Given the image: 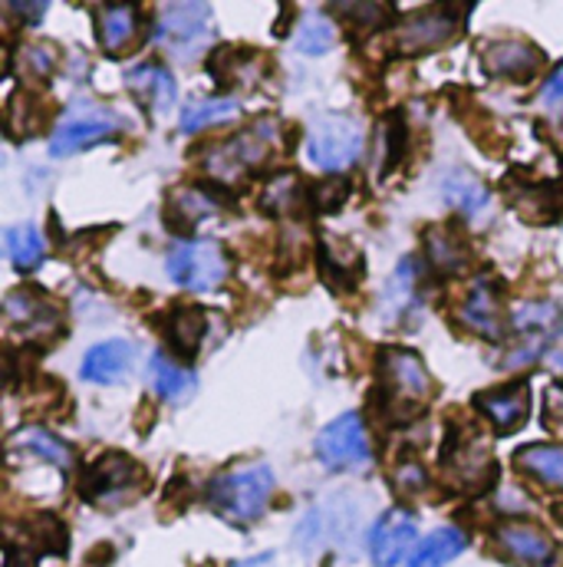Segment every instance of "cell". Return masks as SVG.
<instances>
[{
    "label": "cell",
    "instance_id": "1",
    "mask_svg": "<svg viewBox=\"0 0 563 567\" xmlns=\"http://www.w3.org/2000/svg\"><path fill=\"white\" fill-rule=\"evenodd\" d=\"M379 393L386 413L396 423H409L419 410L428 406L435 383L425 370L423 357L403 347H386L379 353Z\"/></svg>",
    "mask_w": 563,
    "mask_h": 567
},
{
    "label": "cell",
    "instance_id": "2",
    "mask_svg": "<svg viewBox=\"0 0 563 567\" xmlns=\"http://www.w3.org/2000/svg\"><path fill=\"white\" fill-rule=\"evenodd\" d=\"M274 492V472L264 462L238 465L218 475L208 488V505L231 525H254Z\"/></svg>",
    "mask_w": 563,
    "mask_h": 567
},
{
    "label": "cell",
    "instance_id": "3",
    "mask_svg": "<svg viewBox=\"0 0 563 567\" xmlns=\"http://www.w3.org/2000/svg\"><path fill=\"white\" fill-rule=\"evenodd\" d=\"M441 465L458 492H484L498 472L488 439L471 425H455V432L445 439Z\"/></svg>",
    "mask_w": 563,
    "mask_h": 567
},
{
    "label": "cell",
    "instance_id": "4",
    "mask_svg": "<svg viewBox=\"0 0 563 567\" xmlns=\"http://www.w3.org/2000/svg\"><path fill=\"white\" fill-rule=\"evenodd\" d=\"M278 123L274 120H261L254 123L248 133L234 136V140L221 142L208 152V172L221 182H238L248 178L251 172L264 168V162L271 158L274 145H278Z\"/></svg>",
    "mask_w": 563,
    "mask_h": 567
},
{
    "label": "cell",
    "instance_id": "5",
    "mask_svg": "<svg viewBox=\"0 0 563 567\" xmlns=\"http://www.w3.org/2000/svg\"><path fill=\"white\" fill-rule=\"evenodd\" d=\"M142 485H145L142 465L133 462L129 455H119V452H110V455L96 458L86 468L83 482H80L86 502H93L100 508H119V505L136 502Z\"/></svg>",
    "mask_w": 563,
    "mask_h": 567
},
{
    "label": "cell",
    "instance_id": "6",
    "mask_svg": "<svg viewBox=\"0 0 563 567\" xmlns=\"http://www.w3.org/2000/svg\"><path fill=\"white\" fill-rule=\"evenodd\" d=\"M168 278L195 293L221 287L228 278V255L221 241H211V238L178 241L168 251Z\"/></svg>",
    "mask_w": 563,
    "mask_h": 567
},
{
    "label": "cell",
    "instance_id": "7",
    "mask_svg": "<svg viewBox=\"0 0 563 567\" xmlns=\"http://www.w3.org/2000/svg\"><path fill=\"white\" fill-rule=\"evenodd\" d=\"M306 155L323 172H343L363 155V126L350 116H320L310 126Z\"/></svg>",
    "mask_w": 563,
    "mask_h": 567
},
{
    "label": "cell",
    "instance_id": "8",
    "mask_svg": "<svg viewBox=\"0 0 563 567\" xmlns=\"http://www.w3.org/2000/svg\"><path fill=\"white\" fill-rule=\"evenodd\" d=\"M211 7L208 3H165L155 17V37L161 47L181 60H191L198 47L208 43Z\"/></svg>",
    "mask_w": 563,
    "mask_h": 567
},
{
    "label": "cell",
    "instance_id": "9",
    "mask_svg": "<svg viewBox=\"0 0 563 567\" xmlns=\"http://www.w3.org/2000/svg\"><path fill=\"white\" fill-rule=\"evenodd\" d=\"M461 7H428L423 13H413L403 20L393 33V47L403 56H419V53H435L445 43H451L461 33Z\"/></svg>",
    "mask_w": 563,
    "mask_h": 567
},
{
    "label": "cell",
    "instance_id": "10",
    "mask_svg": "<svg viewBox=\"0 0 563 567\" xmlns=\"http://www.w3.org/2000/svg\"><path fill=\"white\" fill-rule=\"evenodd\" d=\"M313 452L326 468H336V472L363 468L373 458V452H369V435H366L359 413H346V416L333 420L316 435Z\"/></svg>",
    "mask_w": 563,
    "mask_h": 567
},
{
    "label": "cell",
    "instance_id": "11",
    "mask_svg": "<svg viewBox=\"0 0 563 567\" xmlns=\"http://www.w3.org/2000/svg\"><path fill=\"white\" fill-rule=\"evenodd\" d=\"M561 323L563 313L554 303H548V300L518 307L514 327H518V340H521V343L508 353L504 370H518V367H524V363H534V360L544 353V347L557 337Z\"/></svg>",
    "mask_w": 563,
    "mask_h": 567
},
{
    "label": "cell",
    "instance_id": "12",
    "mask_svg": "<svg viewBox=\"0 0 563 567\" xmlns=\"http://www.w3.org/2000/svg\"><path fill=\"white\" fill-rule=\"evenodd\" d=\"M478 56H481V70L491 80H511V83L534 80L544 66V53L524 40H488L481 43Z\"/></svg>",
    "mask_w": 563,
    "mask_h": 567
},
{
    "label": "cell",
    "instance_id": "13",
    "mask_svg": "<svg viewBox=\"0 0 563 567\" xmlns=\"http://www.w3.org/2000/svg\"><path fill=\"white\" fill-rule=\"evenodd\" d=\"M416 518L406 508H389L379 515V522L369 532V558L376 567H396L406 561V555L416 545Z\"/></svg>",
    "mask_w": 563,
    "mask_h": 567
},
{
    "label": "cell",
    "instance_id": "14",
    "mask_svg": "<svg viewBox=\"0 0 563 567\" xmlns=\"http://www.w3.org/2000/svg\"><path fill=\"white\" fill-rule=\"evenodd\" d=\"M494 542L514 565L521 567H548L557 558L554 538L531 522H504L494 532Z\"/></svg>",
    "mask_w": 563,
    "mask_h": 567
},
{
    "label": "cell",
    "instance_id": "15",
    "mask_svg": "<svg viewBox=\"0 0 563 567\" xmlns=\"http://www.w3.org/2000/svg\"><path fill=\"white\" fill-rule=\"evenodd\" d=\"M458 320L468 330H475L478 337H484L488 343H501L504 340V313H501L498 287L491 281L471 284V290L458 303Z\"/></svg>",
    "mask_w": 563,
    "mask_h": 567
},
{
    "label": "cell",
    "instance_id": "16",
    "mask_svg": "<svg viewBox=\"0 0 563 567\" xmlns=\"http://www.w3.org/2000/svg\"><path fill=\"white\" fill-rule=\"evenodd\" d=\"M475 410L494 425L501 435L518 432L521 425L528 423L531 413V390L524 383H514L508 390H488L475 396Z\"/></svg>",
    "mask_w": 563,
    "mask_h": 567
},
{
    "label": "cell",
    "instance_id": "17",
    "mask_svg": "<svg viewBox=\"0 0 563 567\" xmlns=\"http://www.w3.org/2000/svg\"><path fill=\"white\" fill-rule=\"evenodd\" d=\"M119 133V123L113 116H103V113H93V116H76V120H66L53 140H50V152L56 158H66V155H76L83 148H93L100 142L116 140Z\"/></svg>",
    "mask_w": 563,
    "mask_h": 567
},
{
    "label": "cell",
    "instance_id": "18",
    "mask_svg": "<svg viewBox=\"0 0 563 567\" xmlns=\"http://www.w3.org/2000/svg\"><path fill=\"white\" fill-rule=\"evenodd\" d=\"M3 310H7V320H10L13 327H20L27 337L50 333V330L56 327V320H60L56 307H53L46 297H40L37 290H27V287L7 293Z\"/></svg>",
    "mask_w": 563,
    "mask_h": 567
},
{
    "label": "cell",
    "instance_id": "19",
    "mask_svg": "<svg viewBox=\"0 0 563 567\" xmlns=\"http://www.w3.org/2000/svg\"><path fill=\"white\" fill-rule=\"evenodd\" d=\"M126 86L148 113H168L178 100L175 80L161 63H139L136 70H129Z\"/></svg>",
    "mask_w": 563,
    "mask_h": 567
},
{
    "label": "cell",
    "instance_id": "20",
    "mask_svg": "<svg viewBox=\"0 0 563 567\" xmlns=\"http://www.w3.org/2000/svg\"><path fill=\"white\" fill-rule=\"evenodd\" d=\"M136 360V347L129 340H106L100 347H93L83 360V380L100 383V386H113L119 383L129 367Z\"/></svg>",
    "mask_w": 563,
    "mask_h": 567
},
{
    "label": "cell",
    "instance_id": "21",
    "mask_svg": "<svg viewBox=\"0 0 563 567\" xmlns=\"http://www.w3.org/2000/svg\"><path fill=\"white\" fill-rule=\"evenodd\" d=\"M139 7H96V33L110 56H123L139 40Z\"/></svg>",
    "mask_w": 563,
    "mask_h": 567
},
{
    "label": "cell",
    "instance_id": "22",
    "mask_svg": "<svg viewBox=\"0 0 563 567\" xmlns=\"http://www.w3.org/2000/svg\"><path fill=\"white\" fill-rule=\"evenodd\" d=\"M218 208H221V198L211 188H201V185L175 188L168 195V225L178 231H191L195 225L211 218Z\"/></svg>",
    "mask_w": 563,
    "mask_h": 567
},
{
    "label": "cell",
    "instance_id": "23",
    "mask_svg": "<svg viewBox=\"0 0 563 567\" xmlns=\"http://www.w3.org/2000/svg\"><path fill=\"white\" fill-rule=\"evenodd\" d=\"M148 380H152V390L158 400L171 403V406H181L195 396L198 390V377L181 367V363H171L165 353H152L148 360Z\"/></svg>",
    "mask_w": 563,
    "mask_h": 567
},
{
    "label": "cell",
    "instance_id": "24",
    "mask_svg": "<svg viewBox=\"0 0 563 567\" xmlns=\"http://www.w3.org/2000/svg\"><path fill=\"white\" fill-rule=\"evenodd\" d=\"M441 198H445L451 208H458L461 215L475 218V215H481L484 205H488V188H484V182H481L475 172H468V168H451V172H445V178H441Z\"/></svg>",
    "mask_w": 563,
    "mask_h": 567
},
{
    "label": "cell",
    "instance_id": "25",
    "mask_svg": "<svg viewBox=\"0 0 563 567\" xmlns=\"http://www.w3.org/2000/svg\"><path fill=\"white\" fill-rule=\"evenodd\" d=\"M514 465L548 488H563V445L538 442V445L518 449Z\"/></svg>",
    "mask_w": 563,
    "mask_h": 567
},
{
    "label": "cell",
    "instance_id": "26",
    "mask_svg": "<svg viewBox=\"0 0 563 567\" xmlns=\"http://www.w3.org/2000/svg\"><path fill=\"white\" fill-rule=\"evenodd\" d=\"M205 327H208V320L198 307H175L165 320V337L171 340V347L181 360H195V353L205 340Z\"/></svg>",
    "mask_w": 563,
    "mask_h": 567
},
{
    "label": "cell",
    "instance_id": "27",
    "mask_svg": "<svg viewBox=\"0 0 563 567\" xmlns=\"http://www.w3.org/2000/svg\"><path fill=\"white\" fill-rule=\"evenodd\" d=\"M425 251H428L431 268H435L438 275H448V278L461 275V271L471 265L468 245H465L455 231H448V228H431V231L425 235Z\"/></svg>",
    "mask_w": 563,
    "mask_h": 567
},
{
    "label": "cell",
    "instance_id": "28",
    "mask_svg": "<svg viewBox=\"0 0 563 567\" xmlns=\"http://www.w3.org/2000/svg\"><path fill=\"white\" fill-rule=\"evenodd\" d=\"M10 445L13 449H23L50 465H56L60 472H70L73 468V452L63 439L50 435L46 429H20L17 435H10Z\"/></svg>",
    "mask_w": 563,
    "mask_h": 567
},
{
    "label": "cell",
    "instance_id": "29",
    "mask_svg": "<svg viewBox=\"0 0 563 567\" xmlns=\"http://www.w3.org/2000/svg\"><path fill=\"white\" fill-rule=\"evenodd\" d=\"M465 535L458 528H438L425 538L416 548V555L409 558V567H445L451 565L461 551H465Z\"/></svg>",
    "mask_w": 563,
    "mask_h": 567
},
{
    "label": "cell",
    "instance_id": "30",
    "mask_svg": "<svg viewBox=\"0 0 563 567\" xmlns=\"http://www.w3.org/2000/svg\"><path fill=\"white\" fill-rule=\"evenodd\" d=\"M238 116L234 100H195L181 110V133H201L208 126H221Z\"/></svg>",
    "mask_w": 563,
    "mask_h": 567
},
{
    "label": "cell",
    "instance_id": "31",
    "mask_svg": "<svg viewBox=\"0 0 563 567\" xmlns=\"http://www.w3.org/2000/svg\"><path fill=\"white\" fill-rule=\"evenodd\" d=\"M3 245H7L10 261H13L20 271H33V268H40V261H43V238H40V231H37V228H30V225L7 228Z\"/></svg>",
    "mask_w": 563,
    "mask_h": 567
},
{
    "label": "cell",
    "instance_id": "32",
    "mask_svg": "<svg viewBox=\"0 0 563 567\" xmlns=\"http://www.w3.org/2000/svg\"><path fill=\"white\" fill-rule=\"evenodd\" d=\"M350 251H353L350 245H340V241H333L330 235L320 238V268H323V275L333 284H353L363 275L359 258L343 261V255H350Z\"/></svg>",
    "mask_w": 563,
    "mask_h": 567
},
{
    "label": "cell",
    "instance_id": "33",
    "mask_svg": "<svg viewBox=\"0 0 563 567\" xmlns=\"http://www.w3.org/2000/svg\"><path fill=\"white\" fill-rule=\"evenodd\" d=\"M303 202V192H300V178L293 172H281L268 182L264 195H261V212L268 215H290L296 212Z\"/></svg>",
    "mask_w": 563,
    "mask_h": 567
},
{
    "label": "cell",
    "instance_id": "34",
    "mask_svg": "<svg viewBox=\"0 0 563 567\" xmlns=\"http://www.w3.org/2000/svg\"><path fill=\"white\" fill-rule=\"evenodd\" d=\"M56 66V50L50 43H33V47H20L13 53V63L10 70L20 76V80H46Z\"/></svg>",
    "mask_w": 563,
    "mask_h": 567
},
{
    "label": "cell",
    "instance_id": "35",
    "mask_svg": "<svg viewBox=\"0 0 563 567\" xmlns=\"http://www.w3.org/2000/svg\"><path fill=\"white\" fill-rule=\"evenodd\" d=\"M37 110H40L37 100H23L20 93L10 96V103H7V133H10L13 140H23V136L40 133L43 113H37Z\"/></svg>",
    "mask_w": 563,
    "mask_h": 567
},
{
    "label": "cell",
    "instance_id": "36",
    "mask_svg": "<svg viewBox=\"0 0 563 567\" xmlns=\"http://www.w3.org/2000/svg\"><path fill=\"white\" fill-rule=\"evenodd\" d=\"M296 47H300L303 53H310V56H316V53H326V50L333 47V27H330V20H323V17H316V20H306V23L300 27Z\"/></svg>",
    "mask_w": 563,
    "mask_h": 567
},
{
    "label": "cell",
    "instance_id": "37",
    "mask_svg": "<svg viewBox=\"0 0 563 567\" xmlns=\"http://www.w3.org/2000/svg\"><path fill=\"white\" fill-rule=\"evenodd\" d=\"M343 17H356V23L353 27H359V30H376V27H383V23H389V17H393V7L389 3H346V7H336Z\"/></svg>",
    "mask_w": 563,
    "mask_h": 567
},
{
    "label": "cell",
    "instance_id": "38",
    "mask_svg": "<svg viewBox=\"0 0 563 567\" xmlns=\"http://www.w3.org/2000/svg\"><path fill=\"white\" fill-rule=\"evenodd\" d=\"M346 195H350V185L343 178H326L313 188V208L316 212H336V208H343Z\"/></svg>",
    "mask_w": 563,
    "mask_h": 567
},
{
    "label": "cell",
    "instance_id": "39",
    "mask_svg": "<svg viewBox=\"0 0 563 567\" xmlns=\"http://www.w3.org/2000/svg\"><path fill=\"white\" fill-rule=\"evenodd\" d=\"M548 425L563 432V383H554L548 390Z\"/></svg>",
    "mask_w": 563,
    "mask_h": 567
},
{
    "label": "cell",
    "instance_id": "40",
    "mask_svg": "<svg viewBox=\"0 0 563 567\" xmlns=\"http://www.w3.org/2000/svg\"><path fill=\"white\" fill-rule=\"evenodd\" d=\"M393 482H396L403 492H419L425 485V472L419 465H406V468H399V472L393 475Z\"/></svg>",
    "mask_w": 563,
    "mask_h": 567
},
{
    "label": "cell",
    "instance_id": "41",
    "mask_svg": "<svg viewBox=\"0 0 563 567\" xmlns=\"http://www.w3.org/2000/svg\"><path fill=\"white\" fill-rule=\"evenodd\" d=\"M544 100H548V103H561L563 100V63L548 76V83H544Z\"/></svg>",
    "mask_w": 563,
    "mask_h": 567
},
{
    "label": "cell",
    "instance_id": "42",
    "mask_svg": "<svg viewBox=\"0 0 563 567\" xmlns=\"http://www.w3.org/2000/svg\"><path fill=\"white\" fill-rule=\"evenodd\" d=\"M7 10H13V13L27 17V20H37V17H43V13H46V3H10Z\"/></svg>",
    "mask_w": 563,
    "mask_h": 567
},
{
    "label": "cell",
    "instance_id": "43",
    "mask_svg": "<svg viewBox=\"0 0 563 567\" xmlns=\"http://www.w3.org/2000/svg\"><path fill=\"white\" fill-rule=\"evenodd\" d=\"M274 565V555H258V558H248V561H238L231 567H271Z\"/></svg>",
    "mask_w": 563,
    "mask_h": 567
},
{
    "label": "cell",
    "instance_id": "44",
    "mask_svg": "<svg viewBox=\"0 0 563 567\" xmlns=\"http://www.w3.org/2000/svg\"><path fill=\"white\" fill-rule=\"evenodd\" d=\"M554 515H557V518H561V522H563V502H561V505H557V508H554Z\"/></svg>",
    "mask_w": 563,
    "mask_h": 567
}]
</instances>
